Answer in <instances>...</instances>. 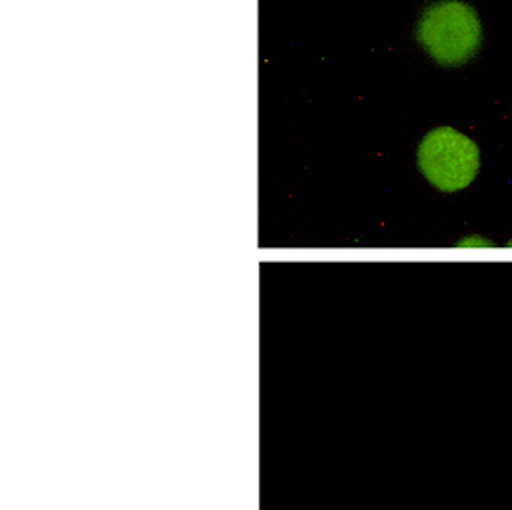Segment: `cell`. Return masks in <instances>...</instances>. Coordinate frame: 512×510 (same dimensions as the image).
I'll return each mask as SVG.
<instances>
[{
    "mask_svg": "<svg viewBox=\"0 0 512 510\" xmlns=\"http://www.w3.org/2000/svg\"><path fill=\"white\" fill-rule=\"evenodd\" d=\"M417 39L438 64L465 66L482 48V22L470 4L440 0L422 12Z\"/></svg>",
    "mask_w": 512,
    "mask_h": 510,
    "instance_id": "6da1fadb",
    "label": "cell"
},
{
    "mask_svg": "<svg viewBox=\"0 0 512 510\" xmlns=\"http://www.w3.org/2000/svg\"><path fill=\"white\" fill-rule=\"evenodd\" d=\"M420 173L442 192H459L480 173V148L474 140L451 127L430 131L417 152Z\"/></svg>",
    "mask_w": 512,
    "mask_h": 510,
    "instance_id": "7a4b0ae2",
    "label": "cell"
}]
</instances>
